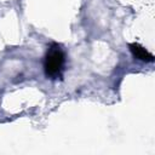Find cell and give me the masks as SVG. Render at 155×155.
<instances>
[{
  "mask_svg": "<svg viewBox=\"0 0 155 155\" xmlns=\"http://www.w3.org/2000/svg\"><path fill=\"white\" fill-rule=\"evenodd\" d=\"M64 65H65V52L63 47L57 42H52L48 46L44 59V69L46 76L50 79L62 78Z\"/></svg>",
  "mask_w": 155,
  "mask_h": 155,
  "instance_id": "cell-1",
  "label": "cell"
},
{
  "mask_svg": "<svg viewBox=\"0 0 155 155\" xmlns=\"http://www.w3.org/2000/svg\"><path fill=\"white\" fill-rule=\"evenodd\" d=\"M130 50L132 52V54L139 59V61H143V62H153L154 61V56L148 51L145 50L143 46H140L139 44H130Z\"/></svg>",
  "mask_w": 155,
  "mask_h": 155,
  "instance_id": "cell-2",
  "label": "cell"
}]
</instances>
